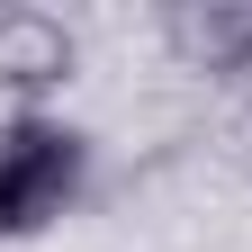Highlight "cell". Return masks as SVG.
<instances>
[{
  "label": "cell",
  "mask_w": 252,
  "mask_h": 252,
  "mask_svg": "<svg viewBox=\"0 0 252 252\" xmlns=\"http://www.w3.org/2000/svg\"><path fill=\"white\" fill-rule=\"evenodd\" d=\"M81 180H90V135L45 117V108H18L0 126V243L45 234L81 198Z\"/></svg>",
  "instance_id": "1"
},
{
  "label": "cell",
  "mask_w": 252,
  "mask_h": 252,
  "mask_svg": "<svg viewBox=\"0 0 252 252\" xmlns=\"http://www.w3.org/2000/svg\"><path fill=\"white\" fill-rule=\"evenodd\" d=\"M72 72H81V36L54 9H36V0H9L0 9V90L9 99H45Z\"/></svg>",
  "instance_id": "2"
},
{
  "label": "cell",
  "mask_w": 252,
  "mask_h": 252,
  "mask_svg": "<svg viewBox=\"0 0 252 252\" xmlns=\"http://www.w3.org/2000/svg\"><path fill=\"white\" fill-rule=\"evenodd\" d=\"M162 45L189 63V72L243 81L252 72V0H171L162 9Z\"/></svg>",
  "instance_id": "3"
}]
</instances>
